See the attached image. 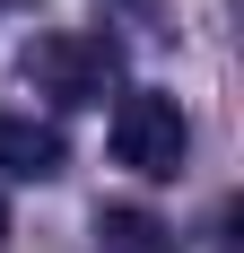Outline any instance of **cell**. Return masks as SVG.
Masks as SVG:
<instances>
[{"label":"cell","instance_id":"obj_1","mask_svg":"<svg viewBox=\"0 0 244 253\" xmlns=\"http://www.w3.org/2000/svg\"><path fill=\"white\" fill-rule=\"evenodd\" d=\"M183 157H192L183 105H174L166 87H122V96H114V166L166 183V175H183Z\"/></svg>","mask_w":244,"mask_h":253},{"label":"cell","instance_id":"obj_5","mask_svg":"<svg viewBox=\"0 0 244 253\" xmlns=\"http://www.w3.org/2000/svg\"><path fill=\"white\" fill-rule=\"evenodd\" d=\"M0 236H9V201H0Z\"/></svg>","mask_w":244,"mask_h":253},{"label":"cell","instance_id":"obj_4","mask_svg":"<svg viewBox=\"0 0 244 253\" xmlns=\"http://www.w3.org/2000/svg\"><path fill=\"white\" fill-rule=\"evenodd\" d=\"M96 253H174V227L148 210H96Z\"/></svg>","mask_w":244,"mask_h":253},{"label":"cell","instance_id":"obj_2","mask_svg":"<svg viewBox=\"0 0 244 253\" xmlns=\"http://www.w3.org/2000/svg\"><path fill=\"white\" fill-rule=\"evenodd\" d=\"M26 79H35L52 105H105L122 87V44L114 35H79V26L35 35V44H26Z\"/></svg>","mask_w":244,"mask_h":253},{"label":"cell","instance_id":"obj_3","mask_svg":"<svg viewBox=\"0 0 244 253\" xmlns=\"http://www.w3.org/2000/svg\"><path fill=\"white\" fill-rule=\"evenodd\" d=\"M70 166V140L52 123H35V114H0V175L9 183H52Z\"/></svg>","mask_w":244,"mask_h":253}]
</instances>
